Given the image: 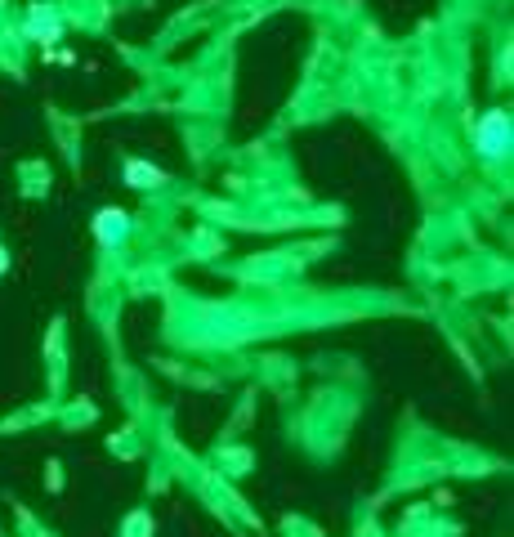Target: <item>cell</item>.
Wrapping results in <instances>:
<instances>
[{"label": "cell", "instance_id": "cell-1", "mask_svg": "<svg viewBox=\"0 0 514 537\" xmlns=\"http://www.w3.org/2000/svg\"><path fill=\"white\" fill-rule=\"evenodd\" d=\"M479 153L487 157H506L510 153V117L506 112H487L479 126Z\"/></svg>", "mask_w": 514, "mask_h": 537}, {"label": "cell", "instance_id": "cell-2", "mask_svg": "<svg viewBox=\"0 0 514 537\" xmlns=\"http://www.w3.org/2000/svg\"><path fill=\"white\" fill-rule=\"evenodd\" d=\"M99 233H103L107 242H117L121 233H126V215H121V211H103V215H99Z\"/></svg>", "mask_w": 514, "mask_h": 537}, {"label": "cell", "instance_id": "cell-3", "mask_svg": "<svg viewBox=\"0 0 514 537\" xmlns=\"http://www.w3.org/2000/svg\"><path fill=\"white\" fill-rule=\"evenodd\" d=\"M143 179H148V184H157V170H143V166H130V184H143Z\"/></svg>", "mask_w": 514, "mask_h": 537}, {"label": "cell", "instance_id": "cell-4", "mask_svg": "<svg viewBox=\"0 0 514 537\" xmlns=\"http://www.w3.org/2000/svg\"><path fill=\"white\" fill-rule=\"evenodd\" d=\"M0 268H5V251H0Z\"/></svg>", "mask_w": 514, "mask_h": 537}]
</instances>
